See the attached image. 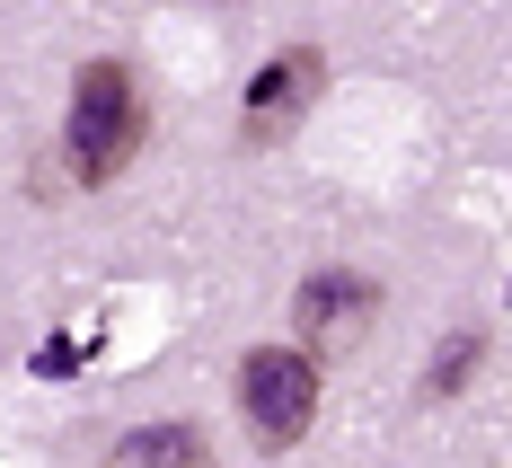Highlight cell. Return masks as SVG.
<instances>
[{"label": "cell", "instance_id": "6da1fadb", "mask_svg": "<svg viewBox=\"0 0 512 468\" xmlns=\"http://www.w3.org/2000/svg\"><path fill=\"white\" fill-rule=\"evenodd\" d=\"M142 133H151V106H142V80H133V62H80L71 71V124H62V159H71V177L80 186H106V177H124L133 151H142Z\"/></svg>", "mask_w": 512, "mask_h": 468}, {"label": "cell", "instance_id": "7a4b0ae2", "mask_svg": "<svg viewBox=\"0 0 512 468\" xmlns=\"http://www.w3.org/2000/svg\"><path fill=\"white\" fill-rule=\"evenodd\" d=\"M239 407H248V433L265 451H292L318 424V363L301 345H256L239 363Z\"/></svg>", "mask_w": 512, "mask_h": 468}, {"label": "cell", "instance_id": "3957f363", "mask_svg": "<svg viewBox=\"0 0 512 468\" xmlns=\"http://www.w3.org/2000/svg\"><path fill=\"white\" fill-rule=\"evenodd\" d=\"M371 318H380V283L354 274V265H318L301 292H292V327L318 336V345H354Z\"/></svg>", "mask_w": 512, "mask_h": 468}, {"label": "cell", "instance_id": "277c9868", "mask_svg": "<svg viewBox=\"0 0 512 468\" xmlns=\"http://www.w3.org/2000/svg\"><path fill=\"white\" fill-rule=\"evenodd\" d=\"M318 89H327V53H318V45L274 53V62L248 80V133H256V142H274L283 124H301L309 106H318Z\"/></svg>", "mask_w": 512, "mask_h": 468}, {"label": "cell", "instance_id": "5b68a950", "mask_svg": "<svg viewBox=\"0 0 512 468\" xmlns=\"http://www.w3.org/2000/svg\"><path fill=\"white\" fill-rule=\"evenodd\" d=\"M106 468H212V442L195 424H142L106 451Z\"/></svg>", "mask_w": 512, "mask_h": 468}, {"label": "cell", "instance_id": "8992f818", "mask_svg": "<svg viewBox=\"0 0 512 468\" xmlns=\"http://www.w3.org/2000/svg\"><path fill=\"white\" fill-rule=\"evenodd\" d=\"M477 363H486V327H460L451 336V354H433V371H424V398L442 407V398H460L468 380H477Z\"/></svg>", "mask_w": 512, "mask_h": 468}, {"label": "cell", "instance_id": "52a82bcc", "mask_svg": "<svg viewBox=\"0 0 512 468\" xmlns=\"http://www.w3.org/2000/svg\"><path fill=\"white\" fill-rule=\"evenodd\" d=\"M36 371H53V380H62V371H80V345H71V336H62V345H45V354H36Z\"/></svg>", "mask_w": 512, "mask_h": 468}]
</instances>
